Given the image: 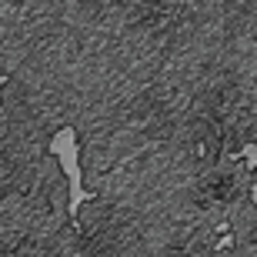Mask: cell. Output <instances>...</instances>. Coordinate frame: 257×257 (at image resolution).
Wrapping results in <instances>:
<instances>
[{
  "label": "cell",
  "instance_id": "obj_1",
  "mask_svg": "<svg viewBox=\"0 0 257 257\" xmlns=\"http://www.w3.org/2000/svg\"><path fill=\"white\" fill-rule=\"evenodd\" d=\"M214 134L224 151L257 147V37L240 44L220 80Z\"/></svg>",
  "mask_w": 257,
  "mask_h": 257
}]
</instances>
